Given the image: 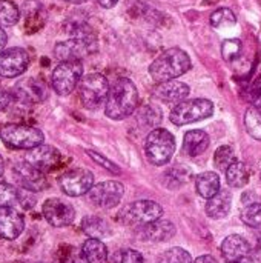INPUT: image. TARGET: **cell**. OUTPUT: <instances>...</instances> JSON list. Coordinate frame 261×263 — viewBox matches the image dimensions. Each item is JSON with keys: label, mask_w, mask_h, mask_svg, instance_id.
I'll return each mask as SVG.
<instances>
[{"label": "cell", "mask_w": 261, "mask_h": 263, "mask_svg": "<svg viewBox=\"0 0 261 263\" xmlns=\"http://www.w3.org/2000/svg\"><path fill=\"white\" fill-rule=\"evenodd\" d=\"M195 190H197L200 197H203L206 200L212 199L220 191V177H218V174L211 173V171L198 174L197 179H195Z\"/></svg>", "instance_id": "24"}, {"label": "cell", "mask_w": 261, "mask_h": 263, "mask_svg": "<svg viewBox=\"0 0 261 263\" xmlns=\"http://www.w3.org/2000/svg\"><path fill=\"white\" fill-rule=\"evenodd\" d=\"M109 82L103 74L92 72L85 76L78 83V97L85 108L98 109L102 105H106L109 96Z\"/></svg>", "instance_id": "5"}, {"label": "cell", "mask_w": 261, "mask_h": 263, "mask_svg": "<svg viewBox=\"0 0 261 263\" xmlns=\"http://www.w3.org/2000/svg\"><path fill=\"white\" fill-rule=\"evenodd\" d=\"M209 143H211L209 136L202 129L188 131L185 134V139H183L185 153L189 154L191 157H197V156L203 154L209 148Z\"/></svg>", "instance_id": "23"}, {"label": "cell", "mask_w": 261, "mask_h": 263, "mask_svg": "<svg viewBox=\"0 0 261 263\" xmlns=\"http://www.w3.org/2000/svg\"><path fill=\"white\" fill-rule=\"evenodd\" d=\"M86 153H88V156H89L95 163L102 165L106 171H109V173H112V174H117V176L122 173V170H120L112 160H108L105 156H102V154H98V153H95V151H92V149H88Z\"/></svg>", "instance_id": "36"}, {"label": "cell", "mask_w": 261, "mask_h": 263, "mask_svg": "<svg viewBox=\"0 0 261 263\" xmlns=\"http://www.w3.org/2000/svg\"><path fill=\"white\" fill-rule=\"evenodd\" d=\"M82 230L91 239L102 240V239L111 236V228H109L108 222L105 219H102V217H97V216L85 217L83 222H82Z\"/></svg>", "instance_id": "25"}, {"label": "cell", "mask_w": 261, "mask_h": 263, "mask_svg": "<svg viewBox=\"0 0 261 263\" xmlns=\"http://www.w3.org/2000/svg\"><path fill=\"white\" fill-rule=\"evenodd\" d=\"M18 18V8L11 0H0V26H14Z\"/></svg>", "instance_id": "29"}, {"label": "cell", "mask_w": 261, "mask_h": 263, "mask_svg": "<svg viewBox=\"0 0 261 263\" xmlns=\"http://www.w3.org/2000/svg\"><path fill=\"white\" fill-rule=\"evenodd\" d=\"M12 176H14V180L20 185V188L29 193H38L48 186L45 173L31 166L26 160L17 162L12 166Z\"/></svg>", "instance_id": "13"}, {"label": "cell", "mask_w": 261, "mask_h": 263, "mask_svg": "<svg viewBox=\"0 0 261 263\" xmlns=\"http://www.w3.org/2000/svg\"><path fill=\"white\" fill-rule=\"evenodd\" d=\"M42 213H43V217L46 219V222L55 228L69 227L75 219L74 206L58 197L48 199L42 206Z\"/></svg>", "instance_id": "11"}, {"label": "cell", "mask_w": 261, "mask_h": 263, "mask_svg": "<svg viewBox=\"0 0 261 263\" xmlns=\"http://www.w3.org/2000/svg\"><path fill=\"white\" fill-rule=\"evenodd\" d=\"M226 180L231 186L234 188H243L245 185H248L249 182V171L248 166L240 162L235 160L228 170H226Z\"/></svg>", "instance_id": "27"}, {"label": "cell", "mask_w": 261, "mask_h": 263, "mask_svg": "<svg viewBox=\"0 0 261 263\" xmlns=\"http://www.w3.org/2000/svg\"><path fill=\"white\" fill-rule=\"evenodd\" d=\"M240 51H242V42L238 39H228L222 45V54H223L225 60H228V62L235 60L238 57Z\"/></svg>", "instance_id": "35"}, {"label": "cell", "mask_w": 261, "mask_h": 263, "mask_svg": "<svg viewBox=\"0 0 261 263\" xmlns=\"http://www.w3.org/2000/svg\"><path fill=\"white\" fill-rule=\"evenodd\" d=\"M228 263H234V262H228Z\"/></svg>", "instance_id": "48"}, {"label": "cell", "mask_w": 261, "mask_h": 263, "mask_svg": "<svg viewBox=\"0 0 261 263\" xmlns=\"http://www.w3.org/2000/svg\"><path fill=\"white\" fill-rule=\"evenodd\" d=\"M3 170H5V163H3V159H2V156H0V177H2V174H3Z\"/></svg>", "instance_id": "46"}, {"label": "cell", "mask_w": 261, "mask_h": 263, "mask_svg": "<svg viewBox=\"0 0 261 263\" xmlns=\"http://www.w3.org/2000/svg\"><path fill=\"white\" fill-rule=\"evenodd\" d=\"M178 170H180V166L166 171V180H168V185H169L171 188H172V186H182V185H183V183L178 180L180 177L185 179V180H188V177H189V171H188V170L183 168L182 173H178Z\"/></svg>", "instance_id": "37"}, {"label": "cell", "mask_w": 261, "mask_h": 263, "mask_svg": "<svg viewBox=\"0 0 261 263\" xmlns=\"http://www.w3.org/2000/svg\"><path fill=\"white\" fill-rule=\"evenodd\" d=\"M62 263H89L86 256L83 254L82 250L77 248H68V251L63 254Z\"/></svg>", "instance_id": "39"}, {"label": "cell", "mask_w": 261, "mask_h": 263, "mask_svg": "<svg viewBox=\"0 0 261 263\" xmlns=\"http://www.w3.org/2000/svg\"><path fill=\"white\" fill-rule=\"evenodd\" d=\"M98 48L94 34L71 37L65 42H58L54 48V54L60 62H80L91 55Z\"/></svg>", "instance_id": "8"}, {"label": "cell", "mask_w": 261, "mask_h": 263, "mask_svg": "<svg viewBox=\"0 0 261 263\" xmlns=\"http://www.w3.org/2000/svg\"><path fill=\"white\" fill-rule=\"evenodd\" d=\"M103 8H106V9H109V8H114L115 5H117V2L118 0H97Z\"/></svg>", "instance_id": "43"}, {"label": "cell", "mask_w": 261, "mask_h": 263, "mask_svg": "<svg viewBox=\"0 0 261 263\" xmlns=\"http://www.w3.org/2000/svg\"><path fill=\"white\" fill-rule=\"evenodd\" d=\"M6 40H8V35H6V32L2 29V26H0V52L3 51V48H5V45H6Z\"/></svg>", "instance_id": "44"}, {"label": "cell", "mask_w": 261, "mask_h": 263, "mask_svg": "<svg viewBox=\"0 0 261 263\" xmlns=\"http://www.w3.org/2000/svg\"><path fill=\"white\" fill-rule=\"evenodd\" d=\"M163 216V208L154 200H137L126 205L118 213V220L129 227H145Z\"/></svg>", "instance_id": "6"}, {"label": "cell", "mask_w": 261, "mask_h": 263, "mask_svg": "<svg viewBox=\"0 0 261 263\" xmlns=\"http://www.w3.org/2000/svg\"><path fill=\"white\" fill-rule=\"evenodd\" d=\"M260 231H261V230H260ZM260 240H261V234H260Z\"/></svg>", "instance_id": "47"}, {"label": "cell", "mask_w": 261, "mask_h": 263, "mask_svg": "<svg viewBox=\"0 0 261 263\" xmlns=\"http://www.w3.org/2000/svg\"><path fill=\"white\" fill-rule=\"evenodd\" d=\"M222 254L228 262L240 263L242 260L251 257L252 248L243 236L231 234L222 242Z\"/></svg>", "instance_id": "18"}, {"label": "cell", "mask_w": 261, "mask_h": 263, "mask_svg": "<svg viewBox=\"0 0 261 263\" xmlns=\"http://www.w3.org/2000/svg\"><path fill=\"white\" fill-rule=\"evenodd\" d=\"M245 126L248 134L255 139L261 140V109L255 106H249L245 112Z\"/></svg>", "instance_id": "28"}, {"label": "cell", "mask_w": 261, "mask_h": 263, "mask_svg": "<svg viewBox=\"0 0 261 263\" xmlns=\"http://www.w3.org/2000/svg\"><path fill=\"white\" fill-rule=\"evenodd\" d=\"M60 186L63 193L69 197H80L88 194L94 186V176L88 170H71L65 173L60 179Z\"/></svg>", "instance_id": "14"}, {"label": "cell", "mask_w": 261, "mask_h": 263, "mask_svg": "<svg viewBox=\"0 0 261 263\" xmlns=\"http://www.w3.org/2000/svg\"><path fill=\"white\" fill-rule=\"evenodd\" d=\"M235 153L231 146L225 145V146H220L217 151H215V156H214V162H215V166L222 171H226L234 162H235Z\"/></svg>", "instance_id": "32"}, {"label": "cell", "mask_w": 261, "mask_h": 263, "mask_svg": "<svg viewBox=\"0 0 261 263\" xmlns=\"http://www.w3.org/2000/svg\"><path fill=\"white\" fill-rule=\"evenodd\" d=\"M29 66V54L26 49L14 46L0 52V76L14 79L22 76Z\"/></svg>", "instance_id": "12"}, {"label": "cell", "mask_w": 261, "mask_h": 263, "mask_svg": "<svg viewBox=\"0 0 261 263\" xmlns=\"http://www.w3.org/2000/svg\"><path fill=\"white\" fill-rule=\"evenodd\" d=\"M35 203V199L32 193L15 188L8 183H0V208H15L22 206L25 210L32 208Z\"/></svg>", "instance_id": "16"}, {"label": "cell", "mask_w": 261, "mask_h": 263, "mask_svg": "<svg viewBox=\"0 0 261 263\" xmlns=\"http://www.w3.org/2000/svg\"><path fill=\"white\" fill-rule=\"evenodd\" d=\"M157 263H194L192 262V257L191 254L183 250V248H171L168 251H165L160 257Z\"/></svg>", "instance_id": "33"}, {"label": "cell", "mask_w": 261, "mask_h": 263, "mask_svg": "<svg viewBox=\"0 0 261 263\" xmlns=\"http://www.w3.org/2000/svg\"><path fill=\"white\" fill-rule=\"evenodd\" d=\"M251 259L254 263H261V240L258 239V243H257V248L252 251L251 254Z\"/></svg>", "instance_id": "41"}, {"label": "cell", "mask_w": 261, "mask_h": 263, "mask_svg": "<svg viewBox=\"0 0 261 263\" xmlns=\"http://www.w3.org/2000/svg\"><path fill=\"white\" fill-rule=\"evenodd\" d=\"M235 23H237V17L229 8H220L214 11L211 15V25L217 29L229 28V26H234Z\"/></svg>", "instance_id": "30"}, {"label": "cell", "mask_w": 261, "mask_h": 263, "mask_svg": "<svg viewBox=\"0 0 261 263\" xmlns=\"http://www.w3.org/2000/svg\"><path fill=\"white\" fill-rule=\"evenodd\" d=\"M125 194V188L120 182L115 180H106L102 183H97L91 188L88 193L89 202L102 210H111L117 206Z\"/></svg>", "instance_id": "10"}, {"label": "cell", "mask_w": 261, "mask_h": 263, "mask_svg": "<svg viewBox=\"0 0 261 263\" xmlns=\"http://www.w3.org/2000/svg\"><path fill=\"white\" fill-rule=\"evenodd\" d=\"M191 57L180 48H169L162 52L149 66V74L157 83L175 80L191 69Z\"/></svg>", "instance_id": "2"}, {"label": "cell", "mask_w": 261, "mask_h": 263, "mask_svg": "<svg viewBox=\"0 0 261 263\" xmlns=\"http://www.w3.org/2000/svg\"><path fill=\"white\" fill-rule=\"evenodd\" d=\"M145 153L148 160L155 165V166H162L166 165L174 153H175V139L174 136L165 129V128H155L152 129L145 142Z\"/></svg>", "instance_id": "4"}, {"label": "cell", "mask_w": 261, "mask_h": 263, "mask_svg": "<svg viewBox=\"0 0 261 263\" xmlns=\"http://www.w3.org/2000/svg\"><path fill=\"white\" fill-rule=\"evenodd\" d=\"M242 220L251 228L261 230V203H252L245 206L242 211Z\"/></svg>", "instance_id": "31"}, {"label": "cell", "mask_w": 261, "mask_h": 263, "mask_svg": "<svg viewBox=\"0 0 261 263\" xmlns=\"http://www.w3.org/2000/svg\"><path fill=\"white\" fill-rule=\"evenodd\" d=\"M109 263H145L143 262V256L135 251V250H131V248H123V250H118L115 251Z\"/></svg>", "instance_id": "34"}, {"label": "cell", "mask_w": 261, "mask_h": 263, "mask_svg": "<svg viewBox=\"0 0 261 263\" xmlns=\"http://www.w3.org/2000/svg\"><path fill=\"white\" fill-rule=\"evenodd\" d=\"M194 263H217V260L212 256H200L198 259H195Z\"/></svg>", "instance_id": "42"}, {"label": "cell", "mask_w": 261, "mask_h": 263, "mask_svg": "<svg viewBox=\"0 0 261 263\" xmlns=\"http://www.w3.org/2000/svg\"><path fill=\"white\" fill-rule=\"evenodd\" d=\"M248 96H249V102L252 103V106L261 109V76H258L254 80V83L249 86Z\"/></svg>", "instance_id": "38"}, {"label": "cell", "mask_w": 261, "mask_h": 263, "mask_svg": "<svg viewBox=\"0 0 261 263\" xmlns=\"http://www.w3.org/2000/svg\"><path fill=\"white\" fill-rule=\"evenodd\" d=\"M25 230V219L15 208H0V237L6 240L17 239Z\"/></svg>", "instance_id": "17"}, {"label": "cell", "mask_w": 261, "mask_h": 263, "mask_svg": "<svg viewBox=\"0 0 261 263\" xmlns=\"http://www.w3.org/2000/svg\"><path fill=\"white\" fill-rule=\"evenodd\" d=\"M15 97L28 103L43 102L46 99V85L38 79H23L15 85Z\"/></svg>", "instance_id": "20"}, {"label": "cell", "mask_w": 261, "mask_h": 263, "mask_svg": "<svg viewBox=\"0 0 261 263\" xmlns=\"http://www.w3.org/2000/svg\"><path fill=\"white\" fill-rule=\"evenodd\" d=\"M11 105V94L0 86V111H5Z\"/></svg>", "instance_id": "40"}, {"label": "cell", "mask_w": 261, "mask_h": 263, "mask_svg": "<svg viewBox=\"0 0 261 263\" xmlns=\"http://www.w3.org/2000/svg\"><path fill=\"white\" fill-rule=\"evenodd\" d=\"M189 92H191L189 86L178 80L163 82L154 88V96L157 99H160L162 102H166V103H177V105L182 103L189 96Z\"/></svg>", "instance_id": "19"}, {"label": "cell", "mask_w": 261, "mask_h": 263, "mask_svg": "<svg viewBox=\"0 0 261 263\" xmlns=\"http://www.w3.org/2000/svg\"><path fill=\"white\" fill-rule=\"evenodd\" d=\"M214 112V103L208 99H191V100H183L174 109L171 111L169 120L177 125H189L194 122L205 120L211 117Z\"/></svg>", "instance_id": "7"}, {"label": "cell", "mask_w": 261, "mask_h": 263, "mask_svg": "<svg viewBox=\"0 0 261 263\" xmlns=\"http://www.w3.org/2000/svg\"><path fill=\"white\" fill-rule=\"evenodd\" d=\"M60 153L51 146V145H38L32 149H29L25 156V160L37 168L42 173H48L49 170L55 168L60 163Z\"/></svg>", "instance_id": "15"}, {"label": "cell", "mask_w": 261, "mask_h": 263, "mask_svg": "<svg viewBox=\"0 0 261 263\" xmlns=\"http://www.w3.org/2000/svg\"><path fill=\"white\" fill-rule=\"evenodd\" d=\"M82 62H60L52 71V89L58 96H69L83 79Z\"/></svg>", "instance_id": "9"}, {"label": "cell", "mask_w": 261, "mask_h": 263, "mask_svg": "<svg viewBox=\"0 0 261 263\" xmlns=\"http://www.w3.org/2000/svg\"><path fill=\"white\" fill-rule=\"evenodd\" d=\"M138 105V91L135 85L125 77L117 79L111 89L105 105V114L112 120H123L134 114Z\"/></svg>", "instance_id": "1"}, {"label": "cell", "mask_w": 261, "mask_h": 263, "mask_svg": "<svg viewBox=\"0 0 261 263\" xmlns=\"http://www.w3.org/2000/svg\"><path fill=\"white\" fill-rule=\"evenodd\" d=\"M174 234H175V227L169 220H163V219L140 228V237L146 242H154V243L168 242L174 237Z\"/></svg>", "instance_id": "21"}, {"label": "cell", "mask_w": 261, "mask_h": 263, "mask_svg": "<svg viewBox=\"0 0 261 263\" xmlns=\"http://www.w3.org/2000/svg\"><path fill=\"white\" fill-rule=\"evenodd\" d=\"M231 205H232V194L228 190H220L218 194H215L212 199L208 200L206 214L214 220L225 219L231 211Z\"/></svg>", "instance_id": "22"}, {"label": "cell", "mask_w": 261, "mask_h": 263, "mask_svg": "<svg viewBox=\"0 0 261 263\" xmlns=\"http://www.w3.org/2000/svg\"><path fill=\"white\" fill-rule=\"evenodd\" d=\"M0 140L11 149H32L43 145L45 136L40 129L28 125L6 123L0 126Z\"/></svg>", "instance_id": "3"}, {"label": "cell", "mask_w": 261, "mask_h": 263, "mask_svg": "<svg viewBox=\"0 0 261 263\" xmlns=\"http://www.w3.org/2000/svg\"><path fill=\"white\" fill-rule=\"evenodd\" d=\"M83 254L89 263H108V250L106 245L98 239H88L82 247Z\"/></svg>", "instance_id": "26"}, {"label": "cell", "mask_w": 261, "mask_h": 263, "mask_svg": "<svg viewBox=\"0 0 261 263\" xmlns=\"http://www.w3.org/2000/svg\"><path fill=\"white\" fill-rule=\"evenodd\" d=\"M65 2H68V3H74V5H80V3H85V2H88V0H65Z\"/></svg>", "instance_id": "45"}]
</instances>
